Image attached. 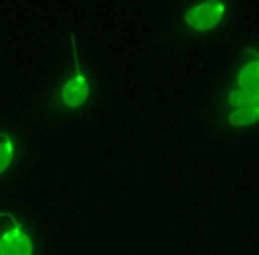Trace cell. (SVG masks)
I'll return each instance as SVG.
<instances>
[{
	"instance_id": "3957f363",
	"label": "cell",
	"mask_w": 259,
	"mask_h": 255,
	"mask_svg": "<svg viewBox=\"0 0 259 255\" xmlns=\"http://www.w3.org/2000/svg\"><path fill=\"white\" fill-rule=\"evenodd\" d=\"M73 41V55H75V76L71 80H68L62 89V105L69 108H78L89 97V82H87L85 75L80 69V61L76 55V43H75V34H71Z\"/></svg>"
},
{
	"instance_id": "277c9868",
	"label": "cell",
	"mask_w": 259,
	"mask_h": 255,
	"mask_svg": "<svg viewBox=\"0 0 259 255\" xmlns=\"http://www.w3.org/2000/svg\"><path fill=\"white\" fill-rule=\"evenodd\" d=\"M238 90L247 96L259 94V57L252 59L238 73Z\"/></svg>"
},
{
	"instance_id": "5b68a950",
	"label": "cell",
	"mask_w": 259,
	"mask_h": 255,
	"mask_svg": "<svg viewBox=\"0 0 259 255\" xmlns=\"http://www.w3.org/2000/svg\"><path fill=\"white\" fill-rule=\"evenodd\" d=\"M259 121V103L245 105L240 107L229 115V122L236 128H243V126H250Z\"/></svg>"
},
{
	"instance_id": "7a4b0ae2",
	"label": "cell",
	"mask_w": 259,
	"mask_h": 255,
	"mask_svg": "<svg viewBox=\"0 0 259 255\" xmlns=\"http://www.w3.org/2000/svg\"><path fill=\"white\" fill-rule=\"evenodd\" d=\"M11 222V227L2 232L0 236V255H32L34 244L32 239L23 229L13 215H2Z\"/></svg>"
},
{
	"instance_id": "6da1fadb",
	"label": "cell",
	"mask_w": 259,
	"mask_h": 255,
	"mask_svg": "<svg viewBox=\"0 0 259 255\" xmlns=\"http://www.w3.org/2000/svg\"><path fill=\"white\" fill-rule=\"evenodd\" d=\"M226 9V4L222 2L209 0L188 9L185 20H187V25L194 30H213L224 20Z\"/></svg>"
},
{
	"instance_id": "8992f818",
	"label": "cell",
	"mask_w": 259,
	"mask_h": 255,
	"mask_svg": "<svg viewBox=\"0 0 259 255\" xmlns=\"http://www.w3.org/2000/svg\"><path fill=\"white\" fill-rule=\"evenodd\" d=\"M15 158V142L8 135H0V174L9 169Z\"/></svg>"
}]
</instances>
